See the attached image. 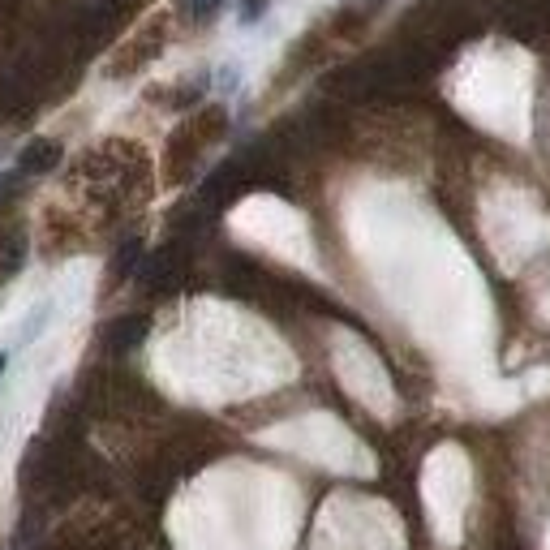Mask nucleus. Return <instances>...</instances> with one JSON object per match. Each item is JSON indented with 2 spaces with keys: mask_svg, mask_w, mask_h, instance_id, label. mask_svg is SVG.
I'll use <instances>...</instances> for the list:
<instances>
[{
  "mask_svg": "<svg viewBox=\"0 0 550 550\" xmlns=\"http://www.w3.org/2000/svg\"><path fill=\"white\" fill-rule=\"evenodd\" d=\"M220 5H224V0H185V9H190V18H194V22L215 18V13H220Z\"/></svg>",
  "mask_w": 550,
  "mask_h": 550,
  "instance_id": "3",
  "label": "nucleus"
},
{
  "mask_svg": "<svg viewBox=\"0 0 550 550\" xmlns=\"http://www.w3.org/2000/svg\"><path fill=\"white\" fill-rule=\"evenodd\" d=\"M267 5H271V0H245V5H241V22H258L267 13Z\"/></svg>",
  "mask_w": 550,
  "mask_h": 550,
  "instance_id": "4",
  "label": "nucleus"
},
{
  "mask_svg": "<svg viewBox=\"0 0 550 550\" xmlns=\"http://www.w3.org/2000/svg\"><path fill=\"white\" fill-rule=\"evenodd\" d=\"M48 314H52V301H43V306L31 314V323H26V331H18V340H22V344H31V340L39 336V331H43V323H48Z\"/></svg>",
  "mask_w": 550,
  "mask_h": 550,
  "instance_id": "2",
  "label": "nucleus"
},
{
  "mask_svg": "<svg viewBox=\"0 0 550 550\" xmlns=\"http://www.w3.org/2000/svg\"><path fill=\"white\" fill-rule=\"evenodd\" d=\"M0 374H5V353H0Z\"/></svg>",
  "mask_w": 550,
  "mask_h": 550,
  "instance_id": "5",
  "label": "nucleus"
},
{
  "mask_svg": "<svg viewBox=\"0 0 550 550\" xmlns=\"http://www.w3.org/2000/svg\"><path fill=\"white\" fill-rule=\"evenodd\" d=\"M56 159H61V142H48V138H35L31 147L22 151L18 159V172H26V177H39V172H52Z\"/></svg>",
  "mask_w": 550,
  "mask_h": 550,
  "instance_id": "1",
  "label": "nucleus"
}]
</instances>
